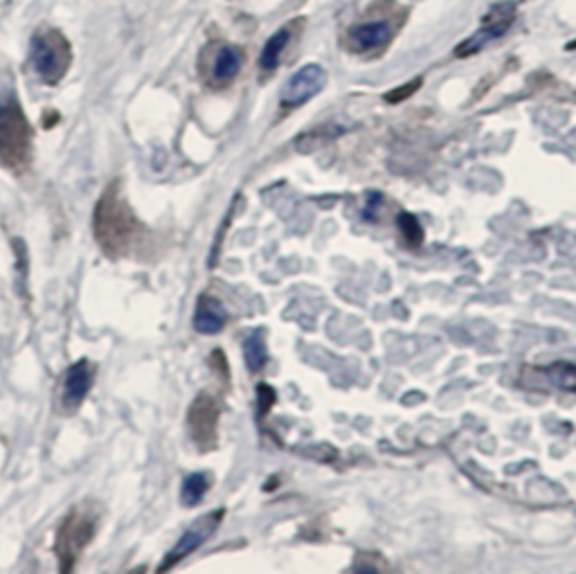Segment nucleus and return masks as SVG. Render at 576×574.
<instances>
[{"mask_svg": "<svg viewBox=\"0 0 576 574\" xmlns=\"http://www.w3.org/2000/svg\"><path fill=\"white\" fill-rule=\"evenodd\" d=\"M93 235L99 250L111 259H126L140 253L149 230L133 212L122 183L113 181L99 196L93 212Z\"/></svg>", "mask_w": 576, "mask_h": 574, "instance_id": "obj_1", "label": "nucleus"}, {"mask_svg": "<svg viewBox=\"0 0 576 574\" xmlns=\"http://www.w3.org/2000/svg\"><path fill=\"white\" fill-rule=\"evenodd\" d=\"M34 160V129L21 104L0 106V165L12 174H25Z\"/></svg>", "mask_w": 576, "mask_h": 574, "instance_id": "obj_2", "label": "nucleus"}, {"mask_svg": "<svg viewBox=\"0 0 576 574\" xmlns=\"http://www.w3.org/2000/svg\"><path fill=\"white\" fill-rule=\"evenodd\" d=\"M99 525V511L90 502L72 507L59 523L54 536V554H57L59 570L68 574L77 568L81 554L93 543Z\"/></svg>", "mask_w": 576, "mask_h": 574, "instance_id": "obj_3", "label": "nucleus"}, {"mask_svg": "<svg viewBox=\"0 0 576 574\" xmlns=\"http://www.w3.org/2000/svg\"><path fill=\"white\" fill-rule=\"evenodd\" d=\"M32 70L43 84H59L72 64L70 41L59 30H43L32 39Z\"/></svg>", "mask_w": 576, "mask_h": 574, "instance_id": "obj_4", "label": "nucleus"}, {"mask_svg": "<svg viewBox=\"0 0 576 574\" xmlns=\"http://www.w3.org/2000/svg\"><path fill=\"white\" fill-rule=\"evenodd\" d=\"M221 406L212 394L201 392L187 410V430L201 453H210L219 444Z\"/></svg>", "mask_w": 576, "mask_h": 574, "instance_id": "obj_5", "label": "nucleus"}, {"mask_svg": "<svg viewBox=\"0 0 576 574\" xmlns=\"http://www.w3.org/2000/svg\"><path fill=\"white\" fill-rule=\"evenodd\" d=\"M223 516H225V509H214L210 511V514L194 520L192 527H189L187 532L178 538V543L171 547L169 554L165 556V561L160 563L158 572H169L171 568H176L180 561H185L189 554H194L198 547L207 541V538L214 536V532L221 525Z\"/></svg>", "mask_w": 576, "mask_h": 574, "instance_id": "obj_6", "label": "nucleus"}, {"mask_svg": "<svg viewBox=\"0 0 576 574\" xmlns=\"http://www.w3.org/2000/svg\"><path fill=\"white\" fill-rule=\"evenodd\" d=\"M324 86H327V70L318 64L304 66L295 75L288 77L282 95H279V106L284 111H293L297 106L311 102L315 95H320Z\"/></svg>", "mask_w": 576, "mask_h": 574, "instance_id": "obj_7", "label": "nucleus"}, {"mask_svg": "<svg viewBox=\"0 0 576 574\" xmlns=\"http://www.w3.org/2000/svg\"><path fill=\"white\" fill-rule=\"evenodd\" d=\"M513 10L511 5H500V7H493L489 16H484V28L477 30L475 34H471L464 43H459L455 48V55L457 57H471L475 52H482L489 43L498 41L504 32L511 28L513 23Z\"/></svg>", "mask_w": 576, "mask_h": 574, "instance_id": "obj_8", "label": "nucleus"}, {"mask_svg": "<svg viewBox=\"0 0 576 574\" xmlns=\"http://www.w3.org/2000/svg\"><path fill=\"white\" fill-rule=\"evenodd\" d=\"M93 365L86 358L77 361L68 367V372L63 374V388H61V403L68 412H75L81 403L86 401L90 388H93Z\"/></svg>", "mask_w": 576, "mask_h": 574, "instance_id": "obj_9", "label": "nucleus"}, {"mask_svg": "<svg viewBox=\"0 0 576 574\" xmlns=\"http://www.w3.org/2000/svg\"><path fill=\"white\" fill-rule=\"evenodd\" d=\"M225 322H228V311L221 304V300H216L214 295H201L196 302L194 311V329L203 336H216L221 334Z\"/></svg>", "mask_w": 576, "mask_h": 574, "instance_id": "obj_10", "label": "nucleus"}, {"mask_svg": "<svg viewBox=\"0 0 576 574\" xmlns=\"http://www.w3.org/2000/svg\"><path fill=\"white\" fill-rule=\"evenodd\" d=\"M392 37V28L385 21L360 23L349 32V48L354 52H372L383 48Z\"/></svg>", "mask_w": 576, "mask_h": 574, "instance_id": "obj_11", "label": "nucleus"}, {"mask_svg": "<svg viewBox=\"0 0 576 574\" xmlns=\"http://www.w3.org/2000/svg\"><path fill=\"white\" fill-rule=\"evenodd\" d=\"M243 64V55L239 48L234 46H219L214 52L212 66H210V79L214 86H228L239 75Z\"/></svg>", "mask_w": 576, "mask_h": 574, "instance_id": "obj_12", "label": "nucleus"}, {"mask_svg": "<svg viewBox=\"0 0 576 574\" xmlns=\"http://www.w3.org/2000/svg\"><path fill=\"white\" fill-rule=\"evenodd\" d=\"M243 361H246L250 372H261L268 363V347L264 329H252L243 338Z\"/></svg>", "mask_w": 576, "mask_h": 574, "instance_id": "obj_13", "label": "nucleus"}, {"mask_svg": "<svg viewBox=\"0 0 576 574\" xmlns=\"http://www.w3.org/2000/svg\"><path fill=\"white\" fill-rule=\"evenodd\" d=\"M288 41H291V30L288 28L277 30L273 37L266 41V46L264 50H261V57H259V68L264 70V73H273V70L279 66V59H282Z\"/></svg>", "mask_w": 576, "mask_h": 574, "instance_id": "obj_14", "label": "nucleus"}, {"mask_svg": "<svg viewBox=\"0 0 576 574\" xmlns=\"http://www.w3.org/2000/svg\"><path fill=\"white\" fill-rule=\"evenodd\" d=\"M207 491H210V475L203 471L189 473L183 480V487H180V502H183L185 507L201 505Z\"/></svg>", "mask_w": 576, "mask_h": 574, "instance_id": "obj_15", "label": "nucleus"}, {"mask_svg": "<svg viewBox=\"0 0 576 574\" xmlns=\"http://www.w3.org/2000/svg\"><path fill=\"white\" fill-rule=\"evenodd\" d=\"M396 223H399V230L405 239V244L412 246V248H417L423 244V226L419 223V219L414 217V214L401 212Z\"/></svg>", "mask_w": 576, "mask_h": 574, "instance_id": "obj_16", "label": "nucleus"}, {"mask_svg": "<svg viewBox=\"0 0 576 574\" xmlns=\"http://www.w3.org/2000/svg\"><path fill=\"white\" fill-rule=\"evenodd\" d=\"M257 410H259V419L268 415V410L275 406V399H277V392L270 388L268 383H259L257 385Z\"/></svg>", "mask_w": 576, "mask_h": 574, "instance_id": "obj_17", "label": "nucleus"}, {"mask_svg": "<svg viewBox=\"0 0 576 574\" xmlns=\"http://www.w3.org/2000/svg\"><path fill=\"white\" fill-rule=\"evenodd\" d=\"M423 84V79H414V82H410L408 86H401V88H394L392 93H387L385 95V100L390 102V104H399L401 100H405V97H410L417 88Z\"/></svg>", "mask_w": 576, "mask_h": 574, "instance_id": "obj_18", "label": "nucleus"}]
</instances>
